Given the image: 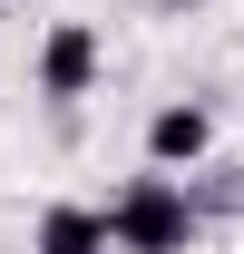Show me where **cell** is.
<instances>
[{
	"label": "cell",
	"mask_w": 244,
	"mask_h": 254,
	"mask_svg": "<svg viewBox=\"0 0 244 254\" xmlns=\"http://www.w3.org/2000/svg\"><path fill=\"white\" fill-rule=\"evenodd\" d=\"M108 235H118V254H195L205 215H195V195H185L166 166H147V176H127V186L108 195Z\"/></svg>",
	"instance_id": "obj_1"
},
{
	"label": "cell",
	"mask_w": 244,
	"mask_h": 254,
	"mask_svg": "<svg viewBox=\"0 0 244 254\" xmlns=\"http://www.w3.org/2000/svg\"><path fill=\"white\" fill-rule=\"evenodd\" d=\"M88 88H98V30L88 20H59V30L39 39V98L49 108H78Z\"/></svg>",
	"instance_id": "obj_2"
},
{
	"label": "cell",
	"mask_w": 244,
	"mask_h": 254,
	"mask_svg": "<svg viewBox=\"0 0 244 254\" xmlns=\"http://www.w3.org/2000/svg\"><path fill=\"white\" fill-rule=\"evenodd\" d=\"M205 157H215V108L205 98H166L147 118V166L176 176V166H205Z\"/></svg>",
	"instance_id": "obj_3"
},
{
	"label": "cell",
	"mask_w": 244,
	"mask_h": 254,
	"mask_svg": "<svg viewBox=\"0 0 244 254\" xmlns=\"http://www.w3.org/2000/svg\"><path fill=\"white\" fill-rule=\"evenodd\" d=\"M30 254H118V235H108V205H78V195L39 205V225H30Z\"/></svg>",
	"instance_id": "obj_4"
},
{
	"label": "cell",
	"mask_w": 244,
	"mask_h": 254,
	"mask_svg": "<svg viewBox=\"0 0 244 254\" xmlns=\"http://www.w3.org/2000/svg\"><path fill=\"white\" fill-rule=\"evenodd\" d=\"M185 195H195V215H244V166H215L205 186L185 176Z\"/></svg>",
	"instance_id": "obj_5"
},
{
	"label": "cell",
	"mask_w": 244,
	"mask_h": 254,
	"mask_svg": "<svg viewBox=\"0 0 244 254\" xmlns=\"http://www.w3.org/2000/svg\"><path fill=\"white\" fill-rule=\"evenodd\" d=\"M147 10H205V0H147Z\"/></svg>",
	"instance_id": "obj_6"
}]
</instances>
